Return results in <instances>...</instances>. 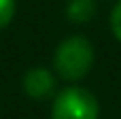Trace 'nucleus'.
<instances>
[{
    "instance_id": "nucleus-1",
    "label": "nucleus",
    "mask_w": 121,
    "mask_h": 119,
    "mask_svg": "<svg viewBox=\"0 0 121 119\" xmlns=\"http://www.w3.org/2000/svg\"><path fill=\"white\" fill-rule=\"evenodd\" d=\"M96 60V49L87 36L74 34L64 38L53 53V70L60 79L68 83H77L89 75L94 68Z\"/></svg>"
},
{
    "instance_id": "nucleus-2",
    "label": "nucleus",
    "mask_w": 121,
    "mask_h": 119,
    "mask_svg": "<svg viewBox=\"0 0 121 119\" xmlns=\"http://www.w3.org/2000/svg\"><path fill=\"white\" fill-rule=\"evenodd\" d=\"M51 119H100V102L89 89L68 85L53 98Z\"/></svg>"
},
{
    "instance_id": "nucleus-3",
    "label": "nucleus",
    "mask_w": 121,
    "mask_h": 119,
    "mask_svg": "<svg viewBox=\"0 0 121 119\" xmlns=\"http://www.w3.org/2000/svg\"><path fill=\"white\" fill-rule=\"evenodd\" d=\"M21 83H23L26 96L32 98V100H38V102L49 100L55 94V87H57L55 75L47 66H34V68H30L23 75V81Z\"/></svg>"
},
{
    "instance_id": "nucleus-4",
    "label": "nucleus",
    "mask_w": 121,
    "mask_h": 119,
    "mask_svg": "<svg viewBox=\"0 0 121 119\" xmlns=\"http://www.w3.org/2000/svg\"><path fill=\"white\" fill-rule=\"evenodd\" d=\"M98 11L96 0H68L66 4V17L72 23H87L94 19Z\"/></svg>"
},
{
    "instance_id": "nucleus-5",
    "label": "nucleus",
    "mask_w": 121,
    "mask_h": 119,
    "mask_svg": "<svg viewBox=\"0 0 121 119\" xmlns=\"http://www.w3.org/2000/svg\"><path fill=\"white\" fill-rule=\"evenodd\" d=\"M17 13V0H0V30L6 28Z\"/></svg>"
},
{
    "instance_id": "nucleus-6",
    "label": "nucleus",
    "mask_w": 121,
    "mask_h": 119,
    "mask_svg": "<svg viewBox=\"0 0 121 119\" xmlns=\"http://www.w3.org/2000/svg\"><path fill=\"white\" fill-rule=\"evenodd\" d=\"M111 30H113L115 38L121 40V0L115 4V9L111 13Z\"/></svg>"
}]
</instances>
